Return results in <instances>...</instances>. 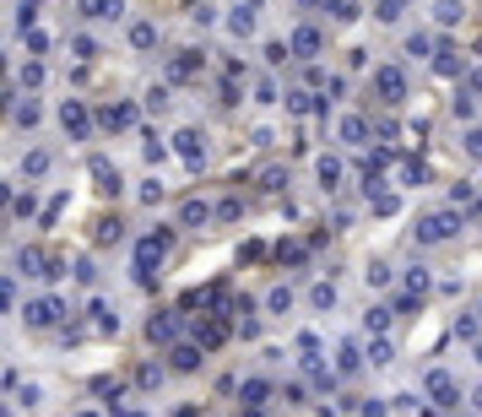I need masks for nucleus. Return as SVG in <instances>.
<instances>
[{"label": "nucleus", "instance_id": "nucleus-23", "mask_svg": "<svg viewBox=\"0 0 482 417\" xmlns=\"http://www.w3.org/2000/svg\"><path fill=\"white\" fill-rule=\"evenodd\" d=\"M466 152H471V157H482V130H471V141H466Z\"/></svg>", "mask_w": 482, "mask_h": 417}, {"label": "nucleus", "instance_id": "nucleus-18", "mask_svg": "<svg viewBox=\"0 0 482 417\" xmlns=\"http://www.w3.org/2000/svg\"><path fill=\"white\" fill-rule=\"evenodd\" d=\"M331 304H336V288H325V282H320V288H315V309H331Z\"/></svg>", "mask_w": 482, "mask_h": 417}, {"label": "nucleus", "instance_id": "nucleus-26", "mask_svg": "<svg viewBox=\"0 0 482 417\" xmlns=\"http://www.w3.org/2000/svg\"><path fill=\"white\" fill-rule=\"evenodd\" d=\"M81 417H92V412H81Z\"/></svg>", "mask_w": 482, "mask_h": 417}, {"label": "nucleus", "instance_id": "nucleus-6", "mask_svg": "<svg viewBox=\"0 0 482 417\" xmlns=\"http://www.w3.org/2000/svg\"><path fill=\"white\" fill-rule=\"evenodd\" d=\"M130 120H136V108H130V104H114V108H103V125H109V130H125Z\"/></svg>", "mask_w": 482, "mask_h": 417}, {"label": "nucleus", "instance_id": "nucleus-25", "mask_svg": "<svg viewBox=\"0 0 482 417\" xmlns=\"http://www.w3.org/2000/svg\"><path fill=\"white\" fill-rule=\"evenodd\" d=\"M477 407H482V390H477Z\"/></svg>", "mask_w": 482, "mask_h": 417}, {"label": "nucleus", "instance_id": "nucleus-17", "mask_svg": "<svg viewBox=\"0 0 482 417\" xmlns=\"http://www.w3.org/2000/svg\"><path fill=\"white\" fill-rule=\"evenodd\" d=\"M385 282H390V266H385V260H374V266H369V288H385Z\"/></svg>", "mask_w": 482, "mask_h": 417}, {"label": "nucleus", "instance_id": "nucleus-11", "mask_svg": "<svg viewBox=\"0 0 482 417\" xmlns=\"http://www.w3.org/2000/svg\"><path fill=\"white\" fill-rule=\"evenodd\" d=\"M146 336H152V341H168V336H174V320H168V314H152V320H146Z\"/></svg>", "mask_w": 482, "mask_h": 417}, {"label": "nucleus", "instance_id": "nucleus-13", "mask_svg": "<svg viewBox=\"0 0 482 417\" xmlns=\"http://www.w3.org/2000/svg\"><path fill=\"white\" fill-rule=\"evenodd\" d=\"M244 396H249V407H261V401L271 396V385H266V379H249V385H244Z\"/></svg>", "mask_w": 482, "mask_h": 417}, {"label": "nucleus", "instance_id": "nucleus-20", "mask_svg": "<svg viewBox=\"0 0 482 417\" xmlns=\"http://www.w3.org/2000/svg\"><path fill=\"white\" fill-rule=\"evenodd\" d=\"M342 136H347L352 146H363V120H347V125H342Z\"/></svg>", "mask_w": 482, "mask_h": 417}, {"label": "nucleus", "instance_id": "nucleus-2", "mask_svg": "<svg viewBox=\"0 0 482 417\" xmlns=\"http://www.w3.org/2000/svg\"><path fill=\"white\" fill-rule=\"evenodd\" d=\"M60 298H33V304H27V309H22V320H27V325H33V331H49V325H60Z\"/></svg>", "mask_w": 482, "mask_h": 417}, {"label": "nucleus", "instance_id": "nucleus-22", "mask_svg": "<svg viewBox=\"0 0 482 417\" xmlns=\"http://www.w3.org/2000/svg\"><path fill=\"white\" fill-rule=\"evenodd\" d=\"M369 358L374 363H390V341H369Z\"/></svg>", "mask_w": 482, "mask_h": 417}, {"label": "nucleus", "instance_id": "nucleus-5", "mask_svg": "<svg viewBox=\"0 0 482 417\" xmlns=\"http://www.w3.org/2000/svg\"><path fill=\"white\" fill-rule=\"evenodd\" d=\"M184 228H201V222H212V206H206V201H184Z\"/></svg>", "mask_w": 482, "mask_h": 417}, {"label": "nucleus", "instance_id": "nucleus-19", "mask_svg": "<svg viewBox=\"0 0 482 417\" xmlns=\"http://www.w3.org/2000/svg\"><path fill=\"white\" fill-rule=\"evenodd\" d=\"M352 369H358V347H352V341H342V374H352Z\"/></svg>", "mask_w": 482, "mask_h": 417}, {"label": "nucleus", "instance_id": "nucleus-12", "mask_svg": "<svg viewBox=\"0 0 482 417\" xmlns=\"http://www.w3.org/2000/svg\"><path fill=\"white\" fill-rule=\"evenodd\" d=\"M320 185H325V190L342 185V163H336V157H320Z\"/></svg>", "mask_w": 482, "mask_h": 417}, {"label": "nucleus", "instance_id": "nucleus-7", "mask_svg": "<svg viewBox=\"0 0 482 417\" xmlns=\"http://www.w3.org/2000/svg\"><path fill=\"white\" fill-rule=\"evenodd\" d=\"M201 152H206L201 130H184V136H179V157H184V163H195V157H201Z\"/></svg>", "mask_w": 482, "mask_h": 417}, {"label": "nucleus", "instance_id": "nucleus-1", "mask_svg": "<svg viewBox=\"0 0 482 417\" xmlns=\"http://www.w3.org/2000/svg\"><path fill=\"white\" fill-rule=\"evenodd\" d=\"M455 228H461L455 211H434V217H422V222H418V239H422V244H439V239H450Z\"/></svg>", "mask_w": 482, "mask_h": 417}, {"label": "nucleus", "instance_id": "nucleus-24", "mask_svg": "<svg viewBox=\"0 0 482 417\" xmlns=\"http://www.w3.org/2000/svg\"><path fill=\"white\" fill-rule=\"evenodd\" d=\"M0 309H11V282H0Z\"/></svg>", "mask_w": 482, "mask_h": 417}, {"label": "nucleus", "instance_id": "nucleus-15", "mask_svg": "<svg viewBox=\"0 0 482 417\" xmlns=\"http://www.w3.org/2000/svg\"><path fill=\"white\" fill-rule=\"evenodd\" d=\"M17 125H27V130L39 125V104H33V98H27V104H22V108H17Z\"/></svg>", "mask_w": 482, "mask_h": 417}, {"label": "nucleus", "instance_id": "nucleus-10", "mask_svg": "<svg viewBox=\"0 0 482 417\" xmlns=\"http://www.w3.org/2000/svg\"><path fill=\"white\" fill-rule=\"evenodd\" d=\"M380 92H385V104H401V76L396 71H380Z\"/></svg>", "mask_w": 482, "mask_h": 417}, {"label": "nucleus", "instance_id": "nucleus-9", "mask_svg": "<svg viewBox=\"0 0 482 417\" xmlns=\"http://www.w3.org/2000/svg\"><path fill=\"white\" fill-rule=\"evenodd\" d=\"M92 174H98V190H103V195H120V174H114V168L103 163V157L92 163Z\"/></svg>", "mask_w": 482, "mask_h": 417}, {"label": "nucleus", "instance_id": "nucleus-21", "mask_svg": "<svg viewBox=\"0 0 482 417\" xmlns=\"http://www.w3.org/2000/svg\"><path fill=\"white\" fill-rule=\"evenodd\" d=\"M390 325V309H369V331H385Z\"/></svg>", "mask_w": 482, "mask_h": 417}, {"label": "nucleus", "instance_id": "nucleus-16", "mask_svg": "<svg viewBox=\"0 0 482 417\" xmlns=\"http://www.w3.org/2000/svg\"><path fill=\"white\" fill-rule=\"evenodd\" d=\"M22 168H27V174H49V152H33V157H22Z\"/></svg>", "mask_w": 482, "mask_h": 417}, {"label": "nucleus", "instance_id": "nucleus-14", "mask_svg": "<svg viewBox=\"0 0 482 417\" xmlns=\"http://www.w3.org/2000/svg\"><path fill=\"white\" fill-rule=\"evenodd\" d=\"M287 304H293V292H287V288H277L271 298H266V309H271V314H287Z\"/></svg>", "mask_w": 482, "mask_h": 417}, {"label": "nucleus", "instance_id": "nucleus-4", "mask_svg": "<svg viewBox=\"0 0 482 417\" xmlns=\"http://www.w3.org/2000/svg\"><path fill=\"white\" fill-rule=\"evenodd\" d=\"M428 396L444 401V407H455V385H450V374H428Z\"/></svg>", "mask_w": 482, "mask_h": 417}, {"label": "nucleus", "instance_id": "nucleus-8", "mask_svg": "<svg viewBox=\"0 0 482 417\" xmlns=\"http://www.w3.org/2000/svg\"><path fill=\"white\" fill-rule=\"evenodd\" d=\"M174 369H179V374H190V369H201V347H174Z\"/></svg>", "mask_w": 482, "mask_h": 417}, {"label": "nucleus", "instance_id": "nucleus-3", "mask_svg": "<svg viewBox=\"0 0 482 417\" xmlns=\"http://www.w3.org/2000/svg\"><path fill=\"white\" fill-rule=\"evenodd\" d=\"M60 125L71 130V136H87V108L81 104H60Z\"/></svg>", "mask_w": 482, "mask_h": 417}]
</instances>
